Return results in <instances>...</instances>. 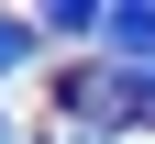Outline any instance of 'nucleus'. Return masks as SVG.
<instances>
[{"label":"nucleus","instance_id":"f257e3e1","mask_svg":"<svg viewBox=\"0 0 155 144\" xmlns=\"http://www.w3.org/2000/svg\"><path fill=\"white\" fill-rule=\"evenodd\" d=\"M33 33H45V45H100V0H45Z\"/></svg>","mask_w":155,"mask_h":144},{"label":"nucleus","instance_id":"f03ea898","mask_svg":"<svg viewBox=\"0 0 155 144\" xmlns=\"http://www.w3.org/2000/svg\"><path fill=\"white\" fill-rule=\"evenodd\" d=\"M33 55H45V33H33L22 11H0V78H11V67H33Z\"/></svg>","mask_w":155,"mask_h":144},{"label":"nucleus","instance_id":"7ed1b4c3","mask_svg":"<svg viewBox=\"0 0 155 144\" xmlns=\"http://www.w3.org/2000/svg\"><path fill=\"white\" fill-rule=\"evenodd\" d=\"M0 144H11V111H0Z\"/></svg>","mask_w":155,"mask_h":144}]
</instances>
